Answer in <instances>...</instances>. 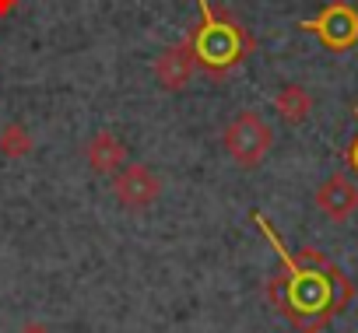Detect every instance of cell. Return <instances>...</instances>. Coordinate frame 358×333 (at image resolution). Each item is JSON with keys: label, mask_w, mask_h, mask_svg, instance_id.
Instances as JSON below:
<instances>
[{"label": "cell", "mask_w": 358, "mask_h": 333, "mask_svg": "<svg viewBox=\"0 0 358 333\" xmlns=\"http://www.w3.org/2000/svg\"><path fill=\"white\" fill-rule=\"evenodd\" d=\"M253 221L260 225L264 239L274 246L285 274L271 277L267 284V295L271 302L292 319V326L299 333H320L355 295L351 281L344 277V270H337L320 249L306 246L299 256L285 249V242L278 239V232L271 228V221L257 211Z\"/></svg>", "instance_id": "1"}, {"label": "cell", "mask_w": 358, "mask_h": 333, "mask_svg": "<svg viewBox=\"0 0 358 333\" xmlns=\"http://www.w3.org/2000/svg\"><path fill=\"white\" fill-rule=\"evenodd\" d=\"M201 8V25H194V32L187 36L194 57H197V67H204L208 74L222 77L229 71H236L253 50H257V39L225 11H218L211 0H197Z\"/></svg>", "instance_id": "2"}, {"label": "cell", "mask_w": 358, "mask_h": 333, "mask_svg": "<svg viewBox=\"0 0 358 333\" xmlns=\"http://www.w3.org/2000/svg\"><path fill=\"white\" fill-rule=\"evenodd\" d=\"M222 144H225V151L232 154V161L239 165V169H257V165L267 158L271 144H274V130L264 123V116L246 109L225 126Z\"/></svg>", "instance_id": "3"}, {"label": "cell", "mask_w": 358, "mask_h": 333, "mask_svg": "<svg viewBox=\"0 0 358 333\" xmlns=\"http://www.w3.org/2000/svg\"><path fill=\"white\" fill-rule=\"evenodd\" d=\"M299 29L309 32V36H316L327 50L348 53V50L358 46V8L348 4V0H330V4L316 18L299 22Z\"/></svg>", "instance_id": "4"}, {"label": "cell", "mask_w": 358, "mask_h": 333, "mask_svg": "<svg viewBox=\"0 0 358 333\" xmlns=\"http://www.w3.org/2000/svg\"><path fill=\"white\" fill-rule=\"evenodd\" d=\"M113 193H116L120 207L144 211L162 197V179L148 169V165H123V169L113 176Z\"/></svg>", "instance_id": "5"}, {"label": "cell", "mask_w": 358, "mask_h": 333, "mask_svg": "<svg viewBox=\"0 0 358 333\" xmlns=\"http://www.w3.org/2000/svg\"><path fill=\"white\" fill-rule=\"evenodd\" d=\"M194 71H197V57H194V50H190L187 39L179 43V46L162 50L158 60H155V81H158L162 91H183L190 84Z\"/></svg>", "instance_id": "6"}, {"label": "cell", "mask_w": 358, "mask_h": 333, "mask_svg": "<svg viewBox=\"0 0 358 333\" xmlns=\"http://www.w3.org/2000/svg\"><path fill=\"white\" fill-rule=\"evenodd\" d=\"M316 207H320L330 221H348V218L358 211V186H355L344 172H334V176L316 190Z\"/></svg>", "instance_id": "7"}, {"label": "cell", "mask_w": 358, "mask_h": 333, "mask_svg": "<svg viewBox=\"0 0 358 333\" xmlns=\"http://www.w3.org/2000/svg\"><path fill=\"white\" fill-rule=\"evenodd\" d=\"M85 158H88V165H92V172H99V176H116L123 165H127V144H123L116 133L99 130V133L85 144Z\"/></svg>", "instance_id": "8"}, {"label": "cell", "mask_w": 358, "mask_h": 333, "mask_svg": "<svg viewBox=\"0 0 358 333\" xmlns=\"http://www.w3.org/2000/svg\"><path fill=\"white\" fill-rule=\"evenodd\" d=\"M274 112H278L285 123L299 126V123L309 119V112H313V95H309L302 84H285V88L274 95Z\"/></svg>", "instance_id": "9"}, {"label": "cell", "mask_w": 358, "mask_h": 333, "mask_svg": "<svg viewBox=\"0 0 358 333\" xmlns=\"http://www.w3.org/2000/svg\"><path fill=\"white\" fill-rule=\"evenodd\" d=\"M32 151V133L22 123H8L0 130V154L4 158H25Z\"/></svg>", "instance_id": "10"}, {"label": "cell", "mask_w": 358, "mask_h": 333, "mask_svg": "<svg viewBox=\"0 0 358 333\" xmlns=\"http://www.w3.org/2000/svg\"><path fill=\"white\" fill-rule=\"evenodd\" d=\"M355 119H358V105H355ZM344 158H348V169L358 176V137L348 144V151H344Z\"/></svg>", "instance_id": "11"}, {"label": "cell", "mask_w": 358, "mask_h": 333, "mask_svg": "<svg viewBox=\"0 0 358 333\" xmlns=\"http://www.w3.org/2000/svg\"><path fill=\"white\" fill-rule=\"evenodd\" d=\"M18 8V0H0V18H4V15H11Z\"/></svg>", "instance_id": "12"}, {"label": "cell", "mask_w": 358, "mask_h": 333, "mask_svg": "<svg viewBox=\"0 0 358 333\" xmlns=\"http://www.w3.org/2000/svg\"><path fill=\"white\" fill-rule=\"evenodd\" d=\"M22 333H50V330H46V326H25Z\"/></svg>", "instance_id": "13"}]
</instances>
